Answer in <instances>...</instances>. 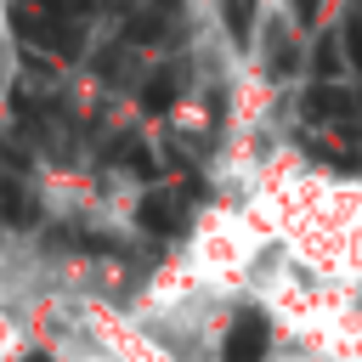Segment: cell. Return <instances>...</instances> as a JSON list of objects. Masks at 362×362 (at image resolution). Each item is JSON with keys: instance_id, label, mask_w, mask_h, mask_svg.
<instances>
[{"instance_id": "1", "label": "cell", "mask_w": 362, "mask_h": 362, "mask_svg": "<svg viewBox=\"0 0 362 362\" xmlns=\"http://www.w3.org/2000/svg\"><path fill=\"white\" fill-rule=\"evenodd\" d=\"M277 249L317 277L362 288V175L317 170L300 204L288 209Z\"/></svg>"}, {"instance_id": "2", "label": "cell", "mask_w": 362, "mask_h": 362, "mask_svg": "<svg viewBox=\"0 0 362 362\" xmlns=\"http://www.w3.org/2000/svg\"><path fill=\"white\" fill-rule=\"evenodd\" d=\"M181 249H187V260L204 272V283H209V288H221V294H232V300H243V305H249V294H255L260 272H266V266H272V255H277V238L255 221V209H249V204H238V198H221V192H215V198L192 215V226H187Z\"/></svg>"}, {"instance_id": "3", "label": "cell", "mask_w": 362, "mask_h": 362, "mask_svg": "<svg viewBox=\"0 0 362 362\" xmlns=\"http://www.w3.org/2000/svg\"><path fill=\"white\" fill-rule=\"evenodd\" d=\"M34 351H45L40 322H34L23 305H6V300H0V362H28Z\"/></svg>"}, {"instance_id": "4", "label": "cell", "mask_w": 362, "mask_h": 362, "mask_svg": "<svg viewBox=\"0 0 362 362\" xmlns=\"http://www.w3.org/2000/svg\"><path fill=\"white\" fill-rule=\"evenodd\" d=\"M0 28H6V0H0Z\"/></svg>"}]
</instances>
